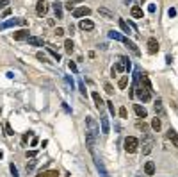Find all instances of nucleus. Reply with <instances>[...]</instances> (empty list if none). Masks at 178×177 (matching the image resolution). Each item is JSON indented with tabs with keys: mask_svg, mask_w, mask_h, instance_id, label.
Masks as SVG:
<instances>
[{
	"mask_svg": "<svg viewBox=\"0 0 178 177\" xmlns=\"http://www.w3.org/2000/svg\"><path fill=\"white\" fill-rule=\"evenodd\" d=\"M78 90H80V93L84 95V97H87V91H85V86H84V83H82V81L78 83Z\"/></svg>",
	"mask_w": 178,
	"mask_h": 177,
	"instance_id": "38",
	"label": "nucleus"
},
{
	"mask_svg": "<svg viewBox=\"0 0 178 177\" xmlns=\"http://www.w3.org/2000/svg\"><path fill=\"white\" fill-rule=\"evenodd\" d=\"M29 136H32V133H25V134L21 136V143H23V145H27V140H29Z\"/></svg>",
	"mask_w": 178,
	"mask_h": 177,
	"instance_id": "42",
	"label": "nucleus"
},
{
	"mask_svg": "<svg viewBox=\"0 0 178 177\" xmlns=\"http://www.w3.org/2000/svg\"><path fill=\"white\" fill-rule=\"evenodd\" d=\"M38 143H39V140H38V138L34 136V138H32V141H31V145H32V147H36Z\"/></svg>",
	"mask_w": 178,
	"mask_h": 177,
	"instance_id": "50",
	"label": "nucleus"
},
{
	"mask_svg": "<svg viewBox=\"0 0 178 177\" xmlns=\"http://www.w3.org/2000/svg\"><path fill=\"white\" fill-rule=\"evenodd\" d=\"M107 107H109L111 115H116V109H114V104H112V102H107Z\"/></svg>",
	"mask_w": 178,
	"mask_h": 177,
	"instance_id": "43",
	"label": "nucleus"
},
{
	"mask_svg": "<svg viewBox=\"0 0 178 177\" xmlns=\"http://www.w3.org/2000/svg\"><path fill=\"white\" fill-rule=\"evenodd\" d=\"M168 138L171 140V143H173V147H178V133H176V131L169 129V131H168Z\"/></svg>",
	"mask_w": 178,
	"mask_h": 177,
	"instance_id": "22",
	"label": "nucleus"
},
{
	"mask_svg": "<svg viewBox=\"0 0 178 177\" xmlns=\"http://www.w3.org/2000/svg\"><path fill=\"white\" fill-rule=\"evenodd\" d=\"M25 156L31 157V159H34V157L38 156V150H27V152H25Z\"/></svg>",
	"mask_w": 178,
	"mask_h": 177,
	"instance_id": "36",
	"label": "nucleus"
},
{
	"mask_svg": "<svg viewBox=\"0 0 178 177\" xmlns=\"http://www.w3.org/2000/svg\"><path fill=\"white\" fill-rule=\"evenodd\" d=\"M36 165H38V161H36V159H32L31 163L27 165V172H31V170H34V167H36Z\"/></svg>",
	"mask_w": 178,
	"mask_h": 177,
	"instance_id": "39",
	"label": "nucleus"
},
{
	"mask_svg": "<svg viewBox=\"0 0 178 177\" xmlns=\"http://www.w3.org/2000/svg\"><path fill=\"white\" fill-rule=\"evenodd\" d=\"M9 168H11V174H13V177H20V175H18V168L14 167L13 163H11V165H9Z\"/></svg>",
	"mask_w": 178,
	"mask_h": 177,
	"instance_id": "37",
	"label": "nucleus"
},
{
	"mask_svg": "<svg viewBox=\"0 0 178 177\" xmlns=\"http://www.w3.org/2000/svg\"><path fill=\"white\" fill-rule=\"evenodd\" d=\"M123 61H125V72L128 73L130 68H132V63H130V59H126V57H123Z\"/></svg>",
	"mask_w": 178,
	"mask_h": 177,
	"instance_id": "35",
	"label": "nucleus"
},
{
	"mask_svg": "<svg viewBox=\"0 0 178 177\" xmlns=\"http://www.w3.org/2000/svg\"><path fill=\"white\" fill-rule=\"evenodd\" d=\"M4 129H5V134H7V136H13V134H14V131H13V127H11L9 124L4 125Z\"/></svg>",
	"mask_w": 178,
	"mask_h": 177,
	"instance_id": "34",
	"label": "nucleus"
},
{
	"mask_svg": "<svg viewBox=\"0 0 178 177\" xmlns=\"http://www.w3.org/2000/svg\"><path fill=\"white\" fill-rule=\"evenodd\" d=\"M91 154H93V157H94V165H96V168H98V172H100V175H102V177H109V172H107V168H105L104 161H102L100 157L96 156L94 152H91Z\"/></svg>",
	"mask_w": 178,
	"mask_h": 177,
	"instance_id": "4",
	"label": "nucleus"
},
{
	"mask_svg": "<svg viewBox=\"0 0 178 177\" xmlns=\"http://www.w3.org/2000/svg\"><path fill=\"white\" fill-rule=\"evenodd\" d=\"M153 109H155V113H157L158 116H164V115H166V111H164V106H162V100H160V98H157V100H155V106H153Z\"/></svg>",
	"mask_w": 178,
	"mask_h": 177,
	"instance_id": "17",
	"label": "nucleus"
},
{
	"mask_svg": "<svg viewBox=\"0 0 178 177\" xmlns=\"http://www.w3.org/2000/svg\"><path fill=\"white\" fill-rule=\"evenodd\" d=\"M7 4H9V0H0V9L2 7H7Z\"/></svg>",
	"mask_w": 178,
	"mask_h": 177,
	"instance_id": "48",
	"label": "nucleus"
},
{
	"mask_svg": "<svg viewBox=\"0 0 178 177\" xmlns=\"http://www.w3.org/2000/svg\"><path fill=\"white\" fill-rule=\"evenodd\" d=\"M126 84H128V75H123V77L118 81V86H119V90H125Z\"/></svg>",
	"mask_w": 178,
	"mask_h": 177,
	"instance_id": "30",
	"label": "nucleus"
},
{
	"mask_svg": "<svg viewBox=\"0 0 178 177\" xmlns=\"http://www.w3.org/2000/svg\"><path fill=\"white\" fill-rule=\"evenodd\" d=\"M38 177H59V172L57 170H45V172H39Z\"/></svg>",
	"mask_w": 178,
	"mask_h": 177,
	"instance_id": "24",
	"label": "nucleus"
},
{
	"mask_svg": "<svg viewBox=\"0 0 178 177\" xmlns=\"http://www.w3.org/2000/svg\"><path fill=\"white\" fill-rule=\"evenodd\" d=\"M68 66H70V70H71V72L77 73V64H75L73 61H70V63H68Z\"/></svg>",
	"mask_w": 178,
	"mask_h": 177,
	"instance_id": "44",
	"label": "nucleus"
},
{
	"mask_svg": "<svg viewBox=\"0 0 178 177\" xmlns=\"http://www.w3.org/2000/svg\"><path fill=\"white\" fill-rule=\"evenodd\" d=\"M160 127H162V122H160V118H153V120H151V129H153V131H160Z\"/></svg>",
	"mask_w": 178,
	"mask_h": 177,
	"instance_id": "28",
	"label": "nucleus"
},
{
	"mask_svg": "<svg viewBox=\"0 0 178 177\" xmlns=\"http://www.w3.org/2000/svg\"><path fill=\"white\" fill-rule=\"evenodd\" d=\"M130 14H132V18H143V9L139 7V6H132V9H130Z\"/></svg>",
	"mask_w": 178,
	"mask_h": 177,
	"instance_id": "21",
	"label": "nucleus"
},
{
	"mask_svg": "<svg viewBox=\"0 0 178 177\" xmlns=\"http://www.w3.org/2000/svg\"><path fill=\"white\" fill-rule=\"evenodd\" d=\"M9 14H11V9H9V7H5L4 13H2V18H5V16H9Z\"/></svg>",
	"mask_w": 178,
	"mask_h": 177,
	"instance_id": "47",
	"label": "nucleus"
},
{
	"mask_svg": "<svg viewBox=\"0 0 178 177\" xmlns=\"http://www.w3.org/2000/svg\"><path fill=\"white\" fill-rule=\"evenodd\" d=\"M126 115H128V113H126V107H121V109H119V116H121V118H126Z\"/></svg>",
	"mask_w": 178,
	"mask_h": 177,
	"instance_id": "45",
	"label": "nucleus"
},
{
	"mask_svg": "<svg viewBox=\"0 0 178 177\" xmlns=\"http://www.w3.org/2000/svg\"><path fill=\"white\" fill-rule=\"evenodd\" d=\"M144 174L146 175H153L155 174V163L153 161H146L144 163Z\"/></svg>",
	"mask_w": 178,
	"mask_h": 177,
	"instance_id": "20",
	"label": "nucleus"
},
{
	"mask_svg": "<svg viewBox=\"0 0 178 177\" xmlns=\"http://www.w3.org/2000/svg\"><path fill=\"white\" fill-rule=\"evenodd\" d=\"M16 25H27V20H23V18H9V20H5L2 25H0V29L4 31V29L16 27Z\"/></svg>",
	"mask_w": 178,
	"mask_h": 177,
	"instance_id": "3",
	"label": "nucleus"
},
{
	"mask_svg": "<svg viewBox=\"0 0 178 177\" xmlns=\"http://www.w3.org/2000/svg\"><path fill=\"white\" fill-rule=\"evenodd\" d=\"M68 2H70V4H73V6H75V2H82V0H68Z\"/></svg>",
	"mask_w": 178,
	"mask_h": 177,
	"instance_id": "53",
	"label": "nucleus"
},
{
	"mask_svg": "<svg viewBox=\"0 0 178 177\" xmlns=\"http://www.w3.org/2000/svg\"><path fill=\"white\" fill-rule=\"evenodd\" d=\"M46 50L50 52V56H52V57H53V59H55V61H61V54L57 52V50L53 48L52 45H48V47H46Z\"/></svg>",
	"mask_w": 178,
	"mask_h": 177,
	"instance_id": "27",
	"label": "nucleus"
},
{
	"mask_svg": "<svg viewBox=\"0 0 178 177\" xmlns=\"http://www.w3.org/2000/svg\"><path fill=\"white\" fill-rule=\"evenodd\" d=\"M137 127H139V129H143V131H146V129H148V125L144 124V122H143V124L139 122V124H137Z\"/></svg>",
	"mask_w": 178,
	"mask_h": 177,
	"instance_id": "49",
	"label": "nucleus"
},
{
	"mask_svg": "<svg viewBox=\"0 0 178 177\" xmlns=\"http://www.w3.org/2000/svg\"><path fill=\"white\" fill-rule=\"evenodd\" d=\"M2 157H4V152H2V150H0V159H2Z\"/></svg>",
	"mask_w": 178,
	"mask_h": 177,
	"instance_id": "54",
	"label": "nucleus"
},
{
	"mask_svg": "<svg viewBox=\"0 0 178 177\" xmlns=\"http://www.w3.org/2000/svg\"><path fill=\"white\" fill-rule=\"evenodd\" d=\"M134 91L137 93V97L143 100V102H148L150 98H151V90L150 88H146L143 83H139V81H136V86H134Z\"/></svg>",
	"mask_w": 178,
	"mask_h": 177,
	"instance_id": "1",
	"label": "nucleus"
},
{
	"mask_svg": "<svg viewBox=\"0 0 178 177\" xmlns=\"http://www.w3.org/2000/svg\"><path fill=\"white\" fill-rule=\"evenodd\" d=\"M85 124H87L89 131H91V133H93L94 136H98V134H100V127H98V124L94 122V118H93V116H87V118H85Z\"/></svg>",
	"mask_w": 178,
	"mask_h": 177,
	"instance_id": "5",
	"label": "nucleus"
},
{
	"mask_svg": "<svg viewBox=\"0 0 178 177\" xmlns=\"http://www.w3.org/2000/svg\"><path fill=\"white\" fill-rule=\"evenodd\" d=\"M46 11H48L46 2H45V0H39V2L36 4V13H38L39 16H45V14H46Z\"/></svg>",
	"mask_w": 178,
	"mask_h": 177,
	"instance_id": "10",
	"label": "nucleus"
},
{
	"mask_svg": "<svg viewBox=\"0 0 178 177\" xmlns=\"http://www.w3.org/2000/svg\"><path fill=\"white\" fill-rule=\"evenodd\" d=\"M89 14H91V9H89V7H85V6L73 9V16H75V18H84V16H89Z\"/></svg>",
	"mask_w": 178,
	"mask_h": 177,
	"instance_id": "6",
	"label": "nucleus"
},
{
	"mask_svg": "<svg viewBox=\"0 0 178 177\" xmlns=\"http://www.w3.org/2000/svg\"><path fill=\"white\" fill-rule=\"evenodd\" d=\"M66 9H70V11H71V9H73V4H70V2H66Z\"/></svg>",
	"mask_w": 178,
	"mask_h": 177,
	"instance_id": "52",
	"label": "nucleus"
},
{
	"mask_svg": "<svg viewBox=\"0 0 178 177\" xmlns=\"http://www.w3.org/2000/svg\"><path fill=\"white\" fill-rule=\"evenodd\" d=\"M137 148H139V140H137V138H134V136L125 138V150L128 152V154L137 152Z\"/></svg>",
	"mask_w": 178,
	"mask_h": 177,
	"instance_id": "2",
	"label": "nucleus"
},
{
	"mask_svg": "<svg viewBox=\"0 0 178 177\" xmlns=\"http://www.w3.org/2000/svg\"><path fill=\"white\" fill-rule=\"evenodd\" d=\"M148 11H150V13H155V4H150V6H148Z\"/></svg>",
	"mask_w": 178,
	"mask_h": 177,
	"instance_id": "51",
	"label": "nucleus"
},
{
	"mask_svg": "<svg viewBox=\"0 0 178 177\" xmlns=\"http://www.w3.org/2000/svg\"><path fill=\"white\" fill-rule=\"evenodd\" d=\"M52 9H53V14H55V18L57 20H63V4L61 2H55V4H52Z\"/></svg>",
	"mask_w": 178,
	"mask_h": 177,
	"instance_id": "9",
	"label": "nucleus"
},
{
	"mask_svg": "<svg viewBox=\"0 0 178 177\" xmlns=\"http://www.w3.org/2000/svg\"><path fill=\"white\" fill-rule=\"evenodd\" d=\"M134 111H136V115L139 116V118H146L148 116V111L141 104H134Z\"/></svg>",
	"mask_w": 178,
	"mask_h": 177,
	"instance_id": "16",
	"label": "nucleus"
},
{
	"mask_svg": "<svg viewBox=\"0 0 178 177\" xmlns=\"http://www.w3.org/2000/svg\"><path fill=\"white\" fill-rule=\"evenodd\" d=\"M93 100H94V106H96V109H104V100H102V97H100V93L98 91H93Z\"/></svg>",
	"mask_w": 178,
	"mask_h": 177,
	"instance_id": "15",
	"label": "nucleus"
},
{
	"mask_svg": "<svg viewBox=\"0 0 178 177\" xmlns=\"http://www.w3.org/2000/svg\"><path fill=\"white\" fill-rule=\"evenodd\" d=\"M144 140H146V141L143 143V147H144V148H143V154H150L151 148H153V138L146 133V134H144Z\"/></svg>",
	"mask_w": 178,
	"mask_h": 177,
	"instance_id": "7",
	"label": "nucleus"
},
{
	"mask_svg": "<svg viewBox=\"0 0 178 177\" xmlns=\"http://www.w3.org/2000/svg\"><path fill=\"white\" fill-rule=\"evenodd\" d=\"M98 13H100L102 16H105V18H109V20H112V18H114V13H112V11H109V9H105V7H100Z\"/></svg>",
	"mask_w": 178,
	"mask_h": 177,
	"instance_id": "26",
	"label": "nucleus"
},
{
	"mask_svg": "<svg viewBox=\"0 0 178 177\" xmlns=\"http://www.w3.org/2000/svg\"><path fill=\"white\" fill-rule=\"evenodd\" d=\"M168 14L171 16V18H173V16H176V9H175V7H171V9L168 11Z\"/></svg>",
	"mask_w": 178,
	"mask_h": 177,
	"instance_id": "46",
	"label": "nucleus"
},
{
	"mask_svg": "<svg viewBox=\"0 0 178 177\" xmlns=\"http://www.w3.org/2000/svg\"><path fill=\"white\" fill-rule=\"evenodd\" d=\"M64 83H66V86H68V88H70V90H73V79H71V77H70V75H66V77H64Z\"/></svg>",
	"mask_w": 178,
	"mask_h": 177,
	"instance_id": "32",
	"label": "nucleus"
},
{
	"mask_svg": "<svg viewBox=\"0 0 178 177\" xmlns=\"http://www.w3.org/2000/svg\"><path fill=\"white\" fill-rule=\"evenodd\" d=\"M104 88H105V91H107L109 95H112V91H114V88H112V86H111L109 83H105V86H104Z\"/></svg>",
	"mask_w": 178,
	"mask_h": 177,
	"instance_id": "41",
	"label": "nucleus"
},
{
	"mask_svg": "<svg viewBox=\"0 0 178 177\" xmlns=\"http://www.w3.org/2000/svg\"><path fill=\"white\" fill-rule=\"evenodd\" d=\"M119 27H121V31L125 32V34H130V32H132V29H130V25H128V23H126L125 20H123V18H119Z\"/></svg>",
	"mask_w": 178,
	"mask_h": 177,
	"instance_id": "25",
	"label": "nucleus"
},
{
	"mask_svg": "<svg viewBox=\"0 0 178 177\" xmlns=\"http://www.w3.org/2000/svg\"><path fill=\"white\" fill-rule=\"evenodd\" d=\"M64 50L68 54L73 52V41H71V40H66V41H64Z\"/></svg>",
	"mask_w": 178,
	"mask_h": 177,
	"instance_id": "31",
	"label": "nucleus"
},
{
	"mask_svg": "<svg viewBox=\"0 0 178 177\" xmlns=\"http://www.w3.org/2000/svg\"><path fill=\"white\" fill-rule=\"evenodd\" d=\"M0 113H2V107H0Z\"/></svg>",
	"mask_w": 178,
	"mask_h": 177,
	"instance_id": "55",
	"label": "nucleus"
},
{
	"mask_svg": "<svg viewBox=\"0 0 178 177\" xmlns=\"http://www.w3.org/2000/svg\"><path fill=\"white\" fill-rule=\"evenodd\" d=\"M27 38H29V31H27V29H21V31L14 32V40H16V41H23V40H27Z\"/></svg>",
	"mask_w": 178,
	"mask_h": 177,
	"instance_id": "18",
	"label": "nucleus"
},
{
	"mask_svg": "<svg viewBox=\"0 0 178 177\" xmlns=\"http://www.w3.org/2000/svg\"><path fill=\"white\" fill-rule=\"evenodd\" d=\"M100 122H102V133H104V134H109V131H111L109 120H107L105 116H102V118H100Z\"/></svg>",
	"mask_w": 178,
	"mask_h": 177,
	"instance_id": "23",
	"label": "nucleus"
},
{
	"mask_svg": "<svg viewBox=\"0 0 178 177\" xmlns=\"http://www.w3.org/2000/svg\"><path fill=\"white\" fill-rule=\"evenodd\" d=\"M148 52L150 54H157L158 52V41L155 38H150L148 40Z\"/></svg>",
	"mask_w": 178,
	"mask_h": 177,
	"instance_id": "12",
	"label": "nucleus"
},
{
	"mask_svg": "<svg viewBox=\"0 0 178 177\" xmlns=\"http://www.w3.org/2000/svg\"><path fill=\"white\" fill-rule=\"evenodd\" d=\"M78 27H80L82 31H93V29H94V23L91 20H87V18H85V20H80Z\"/></svg>",
	"mask_w": 178,
	"mask_h": 177,
	"instance_id": "14",
	"label": "nucleus"
},
{
	"mask_svg": "<svg viewBox=\"0 0 178 177\" xmlns=\"http://www.w3.org/2000/svg\"><path fill=\"white\" fill-rule=\"evenodd\" d=\"M36 57H38L39 61H43V63H48V57H46V54H43V52H38V54H36Z\"/></svg>",
	"mask_w": 178,
	"mask_h": 177,
	"instance_id": "33",
	"label": "nucleus"
},
{
	"mask_svg": "<svg viewBox=\"0 0 178 177\" xmlns=\"http://www.w3.org/2000/svg\"><path fill=\"white\" fill-rule=\"evenodd\" d=\"M94 140H96V136L91 131H85V143H87L89 152H94Z\"/></svg>",
	"mask_w": 178,
	"mask_h": 177,
	"instance_id": "8",
	"label": "nucleus"
},
{
	"mask_svg": "<svg viewBox=\"0 0 178 177\" xmlns=\"http://www.w3.org/2000/svg\"><path fill=\"white\" fill-rule=\"evenodd\" d=\"M53 34H55L57 38H61V36H64V29H61V27H57V29L53 31Z\"/></svg>",
	"mask_w": 178,
	"mask_h": 177,
	"instance_id": "40",
	"label": "nucleus"
},
{
	"mask_svg": "<svg viewBox=\"0 0 178 177\" xmlns=\"http://www.w3.org/2000/svg\"><path fill=\"white\" fill-rule=\"evenodd\" d=\"M114 70L116 72H125V61H123V57H119V61L116 63Z\"/></svg>",
	"mask_w": 178,
	"mask_h": 177,
	"instance_id": "29",
	"label": "nucleus"
},
{
	"mask_svg": "<svg viewBox=\"0 0 178 177\" xmlns=\"http://www.w3.org/2000/svg\"><path fill=\"white\" fill-rule=\"evenodd\" d=\"M126 45V47H128V48H130V52L134 54V56H141V50H139V48H137V45L134 41H130V40H128V38H126L125 41H123Z\"/></svg>",
	"mask_w": 178,
	"mask_h": 177,
	"instance_id": "13",
	"label": "nucleus"
},
{
	"mask_svg": "<svg viewBox=\"0 0 178 177\" xmlns=\"http://www.w3.org/2000/svg\"><path fill=\"white\" fill-rule=\"evenodd\" d=\"M109 38H111V40H114V41H121V43L126 40L121 32H116V31H109Z\"/></svg>",
	"mask_w": 178,
	"mask_h": 177,
	"instance_id": "19",
	"label": "nucleus"
},
{
	"mask_svg": "<svg viewBox=\"0 0 178 177\" xmlns=\"http://www.w3.org/2000/svg\"><path fill=\"white\" fill-rule=\"evenodd\" d=\"M27 41H29V45H32V47H43V45H45V40L39 38V36H29Z\"/></svg>",
	"mask_w": 178,
	"mask_h": 177,
	"instance_id": "11",
	"label": "nucleus"
}]
</instances>
